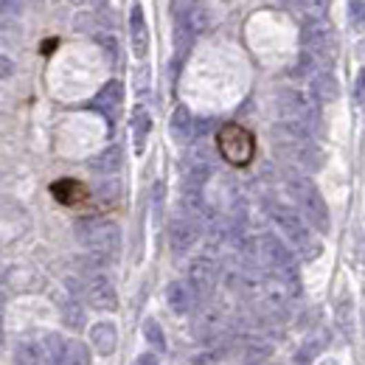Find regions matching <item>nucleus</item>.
<instances>
[{
    "instance_id": "1",
    "label": "nucleus",
    "mask_w": 365,
    "mask_h": 365,
    "mask_svg": "<svg viewBox=\"0 0 365 365\" xmlns=\"http://www.w3.org/2000/svg\"><path fill=\"white\" fill-rule=\"evenodd\" d=\"M273 141L275 149L281 152V157L293 164L298 172H317L323 166V155L317 149V144L312 141V132L304 130L295 121H284L278 118L273 124Z\"/></svg>"
},
{
    "instance_id": "2",
    "label": "nucleus",
    "mask_w": 365,
    "mask_h": 365,
    "mask_svg": "<svg viewBox=\"0 0 365 365\" xmlns=\"http://www.w3.org/2000/svg\"><path fill=\"white\" fill-rule=\"evenodd\" d=\"M284 183H287V191L295 199L298 214L304 217V222L312 225L317 233H329V228H332L329 208H326V202H323L320 191L315 188V183L304 172H295V169H287V175H284Z\"/></svg>"
},
{
    "instance_id": "3",
    "label": "nucleus",
    "mask_w": 365,
    "mask_h": 365,
    "mask_svg": "<svg viewBox=\"0 0 365 365\" xmlns=\"http://www.w3.org/2000/svg\"><path fill=\"white\" fill-rule=\"evenodd\" d=\"M256 259L270 270V275H275L284 287H287V293L298 295V264H295V256L278 236L262 233L256 239Z\"/></svg>"
},
{
    "instance_id": "4",
    "label": "nucleus",
    "mask_w": 365,
    "mask_h": 365,
    "mask_svg": "<svg viewBox=\"0 0 365 365\" xmlns=\"http://www.w3.org/2000/svg\"><path fill=\"white\" fill-rule=\"evenodd\" d=\"M275 110H278V118L284 121H295L304 130L309 132H317L320 130V110H317V101L301 90H293V88H281L275 93Z\"/></svg>"
},
{
    "instance_id": "5",
    "label": "nucleus",
    "mask_w": 365,
    "mask_h": 365,
    "mask_svg": "<svg viewBox=\"0 0 365 365\" xmlns=\"http://www.w3.org/2000/svg\"><path fill=\"white\" fill-rule=\"evenodd\" d=\"M76 239L90 250V253H104L115 256L121 248V228L112 219L104 217H90L76 222Z\"/></svg>"
},
{
    "instance_id": "6",
    "label": "nucleus",
    "mask_w": 365,
    "mask_h": 365,
    "mask_svg": "<svg viewBox=\"0 0 365 365\" xmlns=\"http://www.w3.org/2000/svg\"><path fill=\"white\" fill-rule=\"evenodd\" d=\"M270 217L275 222V228L281 230V236L287 239V245H293L295 250H301L304 256H315L317 253V245L312 241V233H309V225L304 222V217L287 206H273L270 208Z\"/></svg>"
},
{
    "instance_id": "7",
    "label": "nucleus",
    "mask_w": 365,
    "mask_h": 365,
    "mask_svg": "<svg viewBox=\"0 0 365 365\" xmlns=\"http://www.w3.org/2000/svg\"><path fill=\"white\" fill-rule=\"evenodd\" d=\"M217 149L219 155L233 166H245L253 160V152H256V141L253 135L239 127V124H225L219 132H217Z\"/></svg>"
},
{
    "instance_id": "8",
    "label": "nucleus",
    "mask_w": 365,
    "mask_h": 365,
    "mask_svg": "<svg viewBox=\"0 0 365 365\" xmlns=\"http://www.w3.org/2000/svg\"><path fill=\"white\" fill-rule=\"evenodd\" d=\"M304 48L312 51L323 65L332 62V43H335V31L326 17H306L304 23Z\"/></svg>"
},
{
    "instance_id": "9",
    "label": "nucleus",
    "mask_w": 365,
    "mask_h": 365,
    "mask_svg": "<svg viewBox=\"0 0 365 365\" xmlns=\"http://www.w3.org/2000/svg\"><path fill=\"white\" fill-rule=\"evenodd\" d=\"M217 281H219V264L211 256H197L186 270V284L194 290L197 298L211 295L217 290Z\"/></svg>"
},
{
    "instance_id": "10",
    "label": "nucleus",
    "mask_w": 365,
    "mask_h": 365,
    "mask_svg": "<svg viewBox=\"0 0 365 365\" xmlns=\"http://www.w3.org/2000/svg\"><path fill=\"white\" fill-rule=\"evenodd\" d=\"M85 298L93 309L99 312H115L118 309V295H115V287H112V281L101 273H96L88 284H85Z\"/></svg>"
},
{
    "instance_id": "11",
    "label": "nucleus",
    "mask_w": 365,
    "mask_h": 365,
    "mask_svg": "<svg viewBox=\"0 0 365 365\" xmlns=\"http://www.w3.org/2000/svg\"><path fill=\"white\" fill-rule=\"evenodd\" d=\"M199 241V225L188 217H177L169 225V248L175 256H186Z\"/></svg>"
},
{
    "instance_id": "12",
    "label": "nucleus",
    "mask_w": 365,
    "mask_h": 365,
    "mask_svg": "<svg viewBox=\"0 0 365 365\" xmlns=\"http://www.w3.org/2000/svg\"><path fill=\"white\" fill-rule=\"evenodd\" d=\"M309 93L317 104H329V101H337L340 96V85H337V76L332 70H317L309 76Z\"/></svg>"
},
{
    "instance_id": "13",
    "label": "nucleus",
    "mask_w": 365,
    "mask_h": 365,
    "mask_svg": "<svg viewBox=\"0 0 365 365\" xmlns=\"http://www.w3.org/2000/svg\"><path fill=\"white\" fill-rule=\"evenodd\" d=\"M166 304L175 315H188L197 306V295L186 281H172L166 287Z\"/></svg>"
},
{
    "instance_id": "14",
    "label": "nucleus",
    "mask_w": 365,
    "mask_h": 365,
    "mask_svg": "<svg viewBox=\"0 0 365 365\" xmlns=\"http://www.w3.org/2000/svg\"><path fill=\"white\" fill-rule=\"evenodd\" d=\"M90 343H93V348H96L101 357H110V354L115 351V346H118V332H115V326H112L110 320L93 323V329H90Z\"/></svg>"
},
{
    "instance_id": "15",
    "label": "nucleus",
    "mask_w": 365,
    "mask_h": 365,
    "mask_svg": "<svg viewBox=\"0 0 365 365\" xmlns=\"http://www.w3.org/2000/svg\"><path fill=\"white\" fill-rule=\"evenodd\" d=\"M121 166H124V149L121 146H107L90 157V172L96 175H115Z\"/></svg>"
},
{
    "instance_id": "16",
    "label": "nucleus",
    "mask_w": 365,
    "mask_h": 365,
    "mask_svg": "<svg viewBox=\"0 0 365 365\" xmlns=\"http://www.w3.org/2000/svg\"><path fill=\"white\" fill-rule=\"evenodd\" d=\"M121 101H124V85H121L118 79H112V82H107V85L99 90V96L93 99V107H96L99 112L112 115V112L121 107Z\"/></svg>"
},
{
    "instance_id": "17",
    "label": "nucleus",
    "mask_w": 365,
    "mask_h": 365,
    "mask_svg": "<svg viewBox=\"0 0 365 365\" xmlns=\"http://www.w3.org/2000/svg\"><path fill=\"white\" fill-rule=\"evenodd\" d=\"M130 37H132V51L135 57H146L149 51V31H146V23H144V9L135 6L132 14H130Z\"/></svg>"
},
{
    "instance_id": "18",
    "label": "nucleus",
    "mask_w": 365,
    "mask_h": 365,
    "mask_svg": "<svg viewBox=\"0 0 365 365\" xmlns=\"http://www.w3.org/2000/svg\"><path fill=\"white\" fill-rule=\"evenodd\" d=\"M169 130H172V135H175L177 141H188V138H194L197 127H194V115L188 112V107L180 104V107L172 112V124H169Z\"/></svg>"
},
{
    "instance_id": "19",
    "label": "nucleus",
    "mask_w": 365,
    "mask_h": 365,
    "mask_svg": "<svg viewBox=\"0 0 365 365\" xmlns=\"http://www.w3.org/2000/svg\"><path fill=\"white\" fill-rule=\"evenodd\" d=\"M219 326H222V312L219 309H202L199 315H197V335L199 337H214L217 332H219Z\"/></svg>"
},
{
    "instance_id": "20",
    "label": "nucleus",
    "mask_w": 365,
    "mask_h": 365,
    "mask_svg": "<svg viewBox=\"0 0 365 365\" xmlns=\"http://www.w3.org/2000/svg\"><path fill=\"white\" fill-rule=\"evenodd\" d=\"M273 354V346L264 340H250L245 348H241V365H262L267 357Z\"/></svg>"
},
{
    "instance_id": "21",
    "label": "nucleus",
    "mask_w": 365,
    "mask_h": 365,
    "mask_svg": "<svg viewBox=\"0 0 365 365\" xmlns=\"http://www.w3.org/2000/svg\"><path fill=\"white\" fill-rule=\"evenodd\" d=\"M12 365H43V348H39L37 343H31V340L17 343Z\"/></svg>"
},
{
    "instance_id": "22",
    "label": "nucleus",
    "mask_w": 365,
    "mask_h": 365,
    "mask_svg": "<svg viewBox=\"0 0 365 365\" xmlns=\"http://www.w3.org/2000/svg\"><path fill=\"white\" fill-rule=\"evenodd\" d=\"M62 320H65V326L68 329H73V332H79L85 326V309H82V304H79L76 298H68L65 304H62Z\"/></svg>"
},
{
    "instance_id": "23",
    "label": "nucleus",
    "mask_w": 365,
    "mask_h": 365,
    "mask_svg": "<svg viewBox=\"0 0 365 365\" xmlns=\"http://www.w3.org/2000/svg\"><path fill=\"white\" fill-rule=\"evenodd\" d=\"M65 365H90V351L82 340H65V354H62Z\"/></svg>"
},
{
    "instance_id": "24",
    "label": "nucleus",
    "mask_w": 365,
    "mask_h": 365,
    "mask_svg": "<svg viewBox=\"0 0 365 365\" xmlns=\"http://www.w3.org/2000/svg\"><path fill=\"white\" fill-rule=\"evenodd\" d=\"M132 130H135V149L144 152V141H146V135H149V130H152V118H149L146 110H138V112H135Z\"/></svg>"
},
{
    "instance_id": "25",
    "label": "nucleus",
    "mask_w": 365,
    "mask_h": 365,
    "mask_svg": "<svg viewBox=\"0 0 365 365\" xmlns=\"http://www.w3.org/2000/svg\"><path fill=\"white\" fill-rule=\"evenodd\" d=\"M144 337L155 351H166V337L157 320H144Z\"/></svg>"
},
{
    "instance_id": "26",
    "label": "nucleus",
    "mask_w": 365,
    "mask_h": 365,
    "mask_svg": "<svg viewBox=\"0 0 365 365\" xmlns=\"http://www.w3.org/2000/svg\"><path fill=\"white\" fill-rule=\"evenodd\" d=\"M118 194H121V183L112 175H104V180L96 186V197L104 202H112V199H118Z\"/></svg>"
},
{
    "instance_id": "27",
    "label": "nucleus",
    "mask_w": 365,
    "mask_h": 365,
    "mask_svg": "<svg viewBox=\"0 0 365 365\" xmlns=\"http://www.w3.org/2000/svg\"><path fill=\"white\" fill-rule=\"evenodd\" d=\"M329 6H332V0H304V12L301 14H306V17H326Z\"/></svg>"
},
{
    "instance_id": "28",
    "label": "nucleus",
    "mask_w": 365,
    "mask_h": 365,
    "mask_svg": "<svg viewBox=\"0 0 365 365\" xmlns=\"http://www.w3.org/2000/svg\"><path fill=\"white\" fill-rule=\"evenodd\" d=\"M337 323H340V329H343L346 337L354 335V317H351V304H348V301L340 304V309H337Z\"/></svg>"
},
{
    "instance_id": "29",
    "label": "nucleus",
    "mask_w": 365,
    "mask_h": 365,
    "mask_svg": "<svg viewBox=\"0 0 365 365\" xmlns=\"http://www.w3.org/2000/svg\"><path fill=\"white\" fill-rule=\"evenodd\" d=\"M164 197H166V186L155 183V188H152V217H155V222H160V217H164Z\"/></svg>"
},
{
    "instance_id": "30",
    "label": "nucleus",
    "mask_w": 365,
    "mask_h": 365,
    "mask_svg": "<svg viewBox=\"0 0 365 365\" xmlns=\"http://www.w3.org/2000/svg\"><path fill=\"white\" fill-rule=\"evenodd\" d=\"M362 9H365V0H351V3H348V20L354 23L357 31L362 28V14H365Z\"/></svg>"
},
{
    "instance_id": "31",
    "label": "nucleus",
    "mask_w": 365,
    "mask_h": 365,
    "mask_svg": "<svg viewBox=\"0 0 365 365\" xmlns=\"http://www.w3.org/2000/svg\"><path fill=\"white\" fill-rule=\"evenodd\" d=\"M320 351V343L317 340H312V343H304L301 346V351H298V362H309L315 354Z\"/></svg>"
},
{
    "instance_id": "32",
    "label": "nucleus",
    "mask_w": 365,
    "mask_h": 365,
    "mask_svg": "<svg viewBox=\"0 0 365 365\" xmlns=\"http://www.w3.org/2000/svg\"><path fill=\"white\" fill-rule=\"evenodd\" d=\"M23 9V0H0V14H17Z\"/></svg>"
},
{
    "instance_id": "33",
    "label": "nucleus",
    "mask_w": 365,
    "mask_h": 365,
    "mask_svg": "<svg viewBox=\"0 0 365 365\" xmlns=\"http://www.w3.org/2000/svg\"><path fill=\"white\" fill-rule=\"evenodd\" d=\"M12 70H14V62L6 54H0V82H3V79H9Z\"/></svg>"
},
{
    "instance_id": "34",
    "label": "nucleus",
    "mask_w": 365,
    "mask_h": 365,
    "mask_svg": "<svg viewBox=\"0 0 365 365\" xmlns=\"http://www.w3.org/2000/svg\"><path fill=\"white\" fill-rule=\"evenodd\" d=\"M278 3L287 9V12H293V14H301L304 12V0H278Z\"/></svg>"
},
{
    "instance_id": "35",
    "label": "nucleus",
    "mask_w": 365,
    "mask_h": 365,
    "mask_svg": "<svg viewBox=\"0 0 365 365\" xmlns=\"http://www.w3.org/2000/svg\"><path fill=\"white\" fill-rule=\"evenodd\" d=\"M354 104H357V107L362 104V73L357 76V82H354Z\"/></svg>"
},
{
    "instance_id": "36",
    "label": "nucleus",
    "mask_w": 365,
    "mask_h": 365,
    "mask_svg": "<svg viewBox=\"0 0 365 365\" xmlns=\"http://www.w3.org/2000/svg\"><path fill=\"white\" fill-rule=\"evenodd\" d=\"M135 365H157V354H144V357H138Z\"/></svg>"
},
{
    "instance_id": "37",
    "label": "nucleus",
    "mask_w": 365,
    "mask_h": 365,
    "mask_svg": "<svg viewBox=\"0 0 365 365\" xmlns=\"http://www.w3.org/2000/svg\"><path fill=\"white\" fill-rule=\"evenodd\" d=\"M3 304H6V284L0 281V309H3Z\"/></svg>"
},
{
    "instance_id": "38",
    "label": "nucleus",
    "mask_w": 365,
    "mask_h": 365,
    "mask_svg": "<svg viewBox=\"0 0 365 365\" xmlns=\"http://www.w3.org/2000/svg\"><path fill=\"white\" fill-rule=\"evenodd\" d=\"M43 365H65L62 359H51V357H43Z\"/></svg>"
},
{
    "instance_id": "39",
    "label": "nucleus",
    "mask_w": 365,
    "mask_h": 365,
    "mask_svg": "<svg viewBox=\"0 0 365 365\" xmlns=\"http://www.w3.org/2000/svg\"><path fill=\"white\" fill-rule=\"evenodd\" d=\"M76 3H88V6H99V3H104V0H76Z\"/></svg>"
},
{
    "instance_id": "40",
    "label": "nucleus",
    "mask_w": 365,
    "mask_h": 365,
    "mask_svg": "<svg viewBox=\"0 0 365 365\" xmlns=\"http://www.w3.org/2000/svg\"><path fill=\"white\" fill-rule=\"evenodd\" d=\"M320 365H340V362H337V359H332V357H329V359H323V362H320Z\"/></svg>"
}]
</instances>
